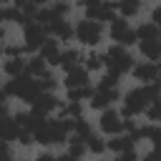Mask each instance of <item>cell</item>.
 I'll return each instance as SVG.
<instances>
[{
	"label": "cell",
	"instance_id": "1",
	"mask_svg": "<svg viewBox=\"0 0 161 161\" xmlns=\"http://www.w3.org/2000/svg\"><path fill=\"white\" fill-rule=\"evenodd\" d=\"M108 38V25L98 23V20H91L86 15H80L75 20V45L91 50V48H101V43Z\"/></svg>",
	"mask_w": 161,
	"mask_h": 161
},
{
	"label": "cell",
	"instance_id": "2",
	"mask_svg": "<svg viewBox=\"0 0 161 161\" xmlns=\"http://www.w3.org/2000/svg\"><path fill=\"white\" fill-rule=\"evenodd\" d=\"M151 106V96L146 91V86L136 83L131 88L123 91V98H121V113L126 118H141L146 113V108Z\"/></svg>",
	"mask_w": 161,
	"mask_h": 161
},
{
	"label": "cell",
	"instance_id": "3",
	"mask_svg": "<svg viewBox=\"0 0 161 161\" xmlns=\"http://www.w3.org/2000/svg\"><path fill=\"white\" fill-rule=\"evenodd\" d=\"M136 65V55L131 53V48L111 43L106 48V70H113L118 75H131V68Z\"/></svg>",
	"mask_w": 161,
	"mask_h": 161
},
{
	"label": "cell",
	"instance_id": "4",
	"mask_svg": "<svg viewBox=\"0 0 161 161\" xmlns=\"http://www.w3.org/2000/svg\"><path fill=\"white\" fill-rule=\"evenodd\" d=\"M93 123H96V131L103 133V136H116V133H123L126 131V116L116 106L96 113V121Z\"/></svg>",
	"mask_w": 161,
	"mask_h": 161
},
{
	"label": "cell",
	"instance_id": "5",
	"mask_svg": "<svg viewBox=\"0 0 161 161\" xmlns=\"http://www.w3.org/2000/svg\"><path fill=\"white\" fill-rule=\"evenodd\" d=\"M108 40L111 43H118V45H126V48H136L138 45V35H136V25L126 18H116L108 23Z\"/></svg>",
	"mask_w": 161,
	"mask_h": 161
},
{
	"label": "cell",
	"instance_id": "6",
	"mask_svg": "<svg viewBox=\"0 0 161 161\" xmlns=\"http://www.w3.org/2000/svg\"><path fill=\"white\" fill-rule=\"evenodd\" d=\"M48 38H50L48 25L38 23V20H28V23L20 28V40L25 43V48H28V53H30V55H33V53H38V50H40V45H43Z\"/></svg>",
	"mask_w": 161,
	"mask_h": 161
},
{
	"label": "cell",
	"instance_id": "7",
	"mask_svg": "<svg viewBox=\"0 0 161 161\" xmlns=\"http://www.w3.org/2000/svg\"><path fill=\"white\" fill-rule=\"evenodd\" d=\"M121 98H123V91H121V88H113V91H98V88H96V93L91 96V101H88L86 106H88V111L101 113V111L121 103Z\"/></svg>",
	"mask_w": 161,
	"mask_h": 161
},
{
	"label": "cell",
	"instance_id": "8",
	"mask_svg": "<svg viewBox=\"0 0 161 161\" xmlns=\"http://www.w3.org/2000/svg\"><path fill=\"white\" fill-rule=\"evenodd\" d=\"M60 83H63V91L83 88V86H91V83H93V73H91L86 65H75V68H70V70L63 73Z\"/></svg>",
	"mask_w": 161,
	"mask_h": 161
},
{
	"label": "cell",
	"instance_id": "9",
	"mask_svg": "<svg viewBox=\"0 0 161 161\" xmlns=\"http://www.w3.org/2000/svg\"><path fill=\"white\" fill-rule=\"evenodd\" d=\"M131 78H133L136 83H141V86L158 80V63H156V60H146V58L136 60V65L131 68Z\"/></svg>",
	"mask_w": 161,
	"mask_h": 161
},
{
	"label": "cell",
	"instance_id": "10",
	"mask_svg": "<svg viewBox=\"0 0 161 161\" xmlns=\"http://www.w3.org/2000/svg\"><path fill=\"white\" fill-rule=\"evenodd\" d=\"M60 103H63V98L58 96V93H48V91H43L35 101H33V111L38 113V116H45V118H50V116H55L58 113V108H60Z\"/></svg>",
	"mask_w": 161,
	"mask_h": 161
},
{
	"label": "cell",
	"instance_id": "11",
	"mask_svg": "<svg viewBox=\"0 0 161 161\" xmlns=\"http://www.w3.org/2000/svg\"><path fill=\"white\" fill-rule=\"evenodd\" d=\"M48 30H50V35L58 38L63 45H68L70 40H75V20H70V18H58V20H53V23L48 25Z\"/></svg>",
	"mask_w": 161,
	"mask_h": 161
},
{
	"label": "cell",
	"instance_id": "12",
	"mask_svg": "<svg viewBox=\"0 0 161 161\" xmlns=\"http://www.w3.org/2000/svg\"><path fill=\"white\" fill-rule=\"evenodd\" d=\"M83 60H86V48H80V45H63V53H60V73H65V70H70V68H75V65H83Z\"/></svg>",
	"mask_w": 161,
	"mask_h": 161
},
{
	"label": "cell",
	"instance_id": "13",
	"mask_svg": "<svg viewBox=\"0 0 161 161\" xmlns=\"http://www.w3.org/2000/svg\"><path fill=\"white\" fill-rule=\"evenodd\" d=\"M38 53H40V55L48 60V65H50L53 70H58V68H60V53H63V43H60L58 38H53V35H50V38H48V40L40 45V50H38Z\"/></svg>",
	"mask_w": 161,
	"mask_h": 161
},
{
	"label": "cell",
	"instance_id": "14",
	"mask_svg": "<svg viewBox=\"0 0 161 161\" xmlns=\"http://www.w3.org/2000/svg\"><path fill=\"white\" fill-rule=\"evenodd\" d=\"M138 146V141L131 136V133H116V136H108V153H126V151H133Z\"/></svg>",
	"mask_w": 161,
	"mask_h": 161
},
{
	"label": "cell",
	"instance_id": "15",
	"mask_svg": "<svg viewBox=\"0 0 161 161\" xmlns=\"http://www.w3.org/2000/svg\"><path fill=\"white\" fill-rule=\"evenodd\" d=\"M28 20H33V18H28L20 8H15V5H3V10H0V23L3 25H18V28H23Z\"/></svg>",
	"mask_w": 161,
	"mask_h": 161
},
{
	"label": "cell",
	"instance_id": "16",
	"mask_svg": "<svg viewBox=\"0 0 161 161\" xmlns=\"http://www.w3.org/2000/svg\"><path fill=\"white\" fill-rule=\"evenodd\" d=\"M83 65H86L93 75H101V73L106 70V50H101V48H91V50H86V60H83Z\"/></svg>",
	"mask_w": 161,
	"mask_h": 161
},
{
	"label": "cell",
	"instance_id": "17",
	"mask_svg": "<svg viewBox=\"0 0 161 161\" xmlns=\"http://www.w3.org/2000/svg\"><path fill=\"white\" fill-rule=\"evenodd\" d=\"M3 78H18L28 70V55L20 58H3Z\"/></svg>",
	"mask_w": 161,
	"mask_h": 161
},
{
	"label": "cell",
	"instance_id": "18",
	"mask_svg": "<svg viewBox=\"0 0 161 161\" xmlns=\"http://www.w3.org/2000/svg\"><path fill=\"white\" fill-rule=\"evenodd\" d=\"M116 13L126 20H136L143 13V0H116Z\"/></svg>",
	"mask_w": 161,
	"mask_h": 161
},
{
	"label": "cell",
	"instance_id": "19",
	"mask_svg": "<svg viewBox=\"0 0 161 161\" xmlns=\"http://www.w3.org/2000/svg\"><path fill=\"white\" fill-rule=\"evenodd\" d=\"M136 50H138L141 58L158 63V60H161V38H156V40H141V43L136 45Z\"/></svg>",
	"mask_w": 161,
	"mask_h": 161
},
{
	"label": "cell",
	"instance_id": "20",
	"mask_svg": "<svg viewBox=\"0 0 161 161\" xmlns=\"http://www.w3.org/2000/svg\"><path fill=\"white\" fill-rule=\"evenodd\" d=\"M50 70V65H48V60L40 55V53H33V55H28V75H33V78H40V75H45Z\"/></svg>",
	"mask_w": 161,
	"mask_h": 161
},
{
	"label": "cell",
	"instance_id": "21",
	"mask_svg": "<svg viewBox=\"0 0 161 161\" xmlns=\"http://www.w3.org/2000/svg\"><path fill=\"white\" fill-rule=\"evenodd\" d=\"M65 151L70 153V156H75V158H86V156H91V151H88V141L86 138H80V136H70L68 138V143H65Z\"/></svg>",
	"mask_w": 161,
	"mask_h": 161
},
{
	"label": "cell",
	"instance_id": "22",
	"mask_svg": "<svg viewBox=\"0 0 161 161\" xmlns=\"http://www.w3.org/2000/svg\"><path fill=\"white\" fill-rule=\"evenodd\" d=\"M136 35H138V43L141 40H156V38H161V28L153 20H141V23H136Z\"/></svg>",
	"mask_w": 161,
	"mask_h": 161
},
{
	"label": "cell",
	"instance_id": "23",
	"mask_svg": "<svg viewBox=\"0 0 161 161\" xmlns=\"http://www.w3.org/2000/svg\"><path fill=\"white\" fill-rule=\"evenodd\" d=\"M121 78H123V75H118V73H113V70H103V73L98 75V80H96V88H98V91L121 88Z\"/></svg>",
	"mask_w": 161,
	"mask_h": 161
},
{
	"label": "cell",
	"instance_id": "24",
	"mask_svg": "<svg viewBox=\"0 0 161 161\" xmlns=\"http://www.w3.org/2000/svg\"><path fill=\"white\" fill-rule=\"evenodd\" d=\"M88 151H91V156H106L108 153V136H103V133L96 131L88 138Z\"/></svg>",
	"mask_w": 161,
	"mask_h": 161
},
{
	"label": "cell",
	"instance_id": "25",
	"mask_svg": "<svg viewBox=\"0 0 161 161\" xmlns=\"http://www.w3.org/2000/svg\"><path fill=\"white\" fill-rule=\"evenodd\" d=\"M73 133L88 141V138L96 133V123H91L86 116H80V118H73Z\"/></svg>",
	"mask_w": 161,
	"mask_h": 161
},
{
	"label": "cell",
	"instance_id": "26",
	"mask_svg": "<svg viewBox=\"0 0 161 161\" xmlns=\"http://www.w3.org/2000/svg\"><path fill=\"white\" fill-rule=\"evenodd\" d=\"M20 55H30L23 40H8V43H3V58H20Z\"/></svg>",
	"mask_w": 161,
	"mask_h": 161
},
{
	"label": "cell",
	"instance_id": "27",
	"mask_svg": "<svg viewBox=\"0 0 161 161\" xmlns=\"http://www.w3.org/2000/svg\"><path fill=\"white\" fill-rule=\"evenodd\" d=\"M38 83H40V88L43 91H48V93H58V88H63V83H60V78L55 75V70L50 68L45 75H40L38 78Z\"/></svg>",
	"mask_w": 161,
	"mask_h": 161
},
{
	"label": "cell",
	"instance_id": "28",
	"mask_svg": "<svg viewBox=\"0 0 161 161\" xmlns=\"http://www.w3.org/2000/svg\"><path fill=\"white\" fill-rule=\"evenodd\" d=\"M50 8H53V13H55V18H70V13H73V3H65V0H53L50 3Z\"/></svg>",
	"mask_w": 161,
	"mask_h": 161
},
{
	"label": "cell",
	"instance_id": "29",
	"mask_svg": "<svg viewBox=\"0 0 161 161\" xmlns=\"http://www.w3.org/2000/svg\"><path fill=\"white\" fill-rule=\"evenodd\" d=\"M143 118H146L148 123H161V98H156V101H151V106L146 108V113H143Z\"/></svg>",
	"mask_w": 161,
	"mask_h": 161
},
{
	"label": "cell",
	"instance_id": "30",
	"mask_svg": "<svg viewBox=\"0 0 161 161\" xmlns=\"http://www.w3.org/2000/svg\"><path fill=\"white\" fill-rule=\"evenodd\" d=\"M3 161H18V156H15V143L3 141Z\"/></svg>",
	"mask_w": 161,
	"mask_h": 161
},
{
	"label": "cell",
	"instance_id": "31",
	"mask_svg": "<svg viewBox=\"0 0 161 161\" xmlns=\"http://www.w3.org/2000/svg\"><path fill=\"white\" fill-rule=\"evenodd\" d=\"M141 161H161V148L158 146H151L148 151L141 153Z\"/></svg>",
	"mask_w": 161,
	"mask_h": 161
},
{
	"label": "cell",
	"instance_id": "32",
	"mask_svg": "<svg viewBox=\"0 0 161 161\" xmlns=\"http://www.w3.org/2000/svg\"><path fill=\"white\" fill-rule=\"evenodd\" d=\"M33 161H58V153H53L50 148H43L33 156Z\"/></svg>",
	"mask_w": 161,
	"mask_h": 161
},
{
	"label": "cell",
	"instance_id": "33",
	"mask_svg": "<svg viewBox=\"0 0 161 161\" xmlns=\"http://www.w3.org/2000/svg\"><path fill=\"white\" fill-rule=\"evenodd\" d=\"M58 161H80V158H75V156H70L68 151H63V153H58Z\"/></svg>",
	"mask_w": 161,
	"mask_h": 161
},
{
	"label": "cell",
	"instance_id": "34",
	"mask_svg": "<svg viewBox=\"0 0 161 161\" xmlns=\"http://www.w3.org/2000/svg\"><path fill=\"white\" fill-rule=\"evenodd\" d=\"M33 3H35V5H38V8H45V5H50V3H53V0H33Z\"/></svg>",
	"mask_w": 161,
	"mask_h": 161
},
{
	"label": "cell",
	"instance_id": "35",
	"mask_svg": "<svg viewBox=\"0 0 161 161\" xmlns=\"http://www.w3.org/2000/svg\"><path fill=\"white\" fill-rule=\"evenodd\" d=\"M93 161H111V158H106V156H93Z\"/></svg>",
	"mask_w": 161,
	"mask_h": 161
},
{
	"label": "cell",
	"instance_id": "36",
	"mask_svg": "<svg viewBox=\"0 0 161 161\" xmlns=\"http://www.w3.org/2000/svg\"><path fill=\"white\" fill-rule=\"evenodd\" d=\"M158 3H161V0H158Z\"/></svg>",
	"mask_w": 161,
	"mask_h": 161
}]
</instances>
